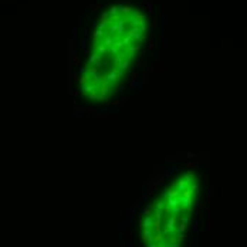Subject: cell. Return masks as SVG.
<instances>
[{"mask_svg": "<svg viewBox=\"0 0 247 247\" xmlns=\"http://www.w3.org/2000/svg\"><path fill=\"white\" fill-rule=\"evenodd\" d=\"M156 189H158V186H156V185H151V186H149V190H148V195H152Z\"/></svg>", "mask_w": 247, "mask_h": 247, "instance_id": "obj_1", "label": "cell"}, {"mask_svg": "<svg viewBox=\"0 0 247 247\" xmlns=\"http://www.w3.org/2000/svg\"><path fill=\"white\" fill-rule=\"evenodd\" d=\"M131 236H132L131 232H127V239H128V240H131Z\"/></svg>", "mask_w": 247, "mask_h": 247, "instance_id": "obj_2", "label": "cell"}]
</instances>
